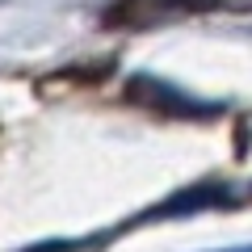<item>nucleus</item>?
Here are the masks:
<instances>
[{"mask_svg": "<svg viewBox=\"0 0 252 252\" xmlns=\"http://www.w3.org/2000/svg\"><path fill=\"white\" fill-rule=\"evenodd\" d=\"M235 193L227 185H219V181H210V185H193L185 189V193H177V198H168L164 206H156L147 219H177V215H198V210H215V206H227Z\"/></svg>", "mask_w": 252, "mask_h": 252, "instance_id": "nucleus-1", "label": "nucleus"}, {"mask_svg": "<svg viewBox=\"0 0 252 252\" xmlns=\"http://www.w3.org/2000/svg\"><path fill=\"white\" fill-rule=\"evenodd\" d=\"M168 9H215V4H227V0H160Z\"/></svg>", "mask_w": 252, "mask_h": 252, "instance_id": "nucleus-2", "label": "nucleus"}, {"mask_svg": "<svg viewBox=\"0 0 252 252\" xmlns=\"http://www.w3.org/2000/svg\"><path fill=\"white\" fill-rule=\"evenodd\" d=\"M26 252H72V244H63V240H46V244H34V248Z\"/></svg>", "mask_w": 252, "mask_h": 252, "instance_id": "nucleus-3", "label": "nucleus"}, {"mask_svg": "<svg viewBox=\"0 0 252 252\" xmlns=\"http://www.w3.org/2000/svg\"><path fill=\"white\" fill-rule=\"evenodd\" d=\"M215 252H252V244H231V248H215Z\"/></svg>", "mask_w": 252, "mask_h": 252, "instance_id": "nucleus-4", "label": "nucleus"}]
</instances>
